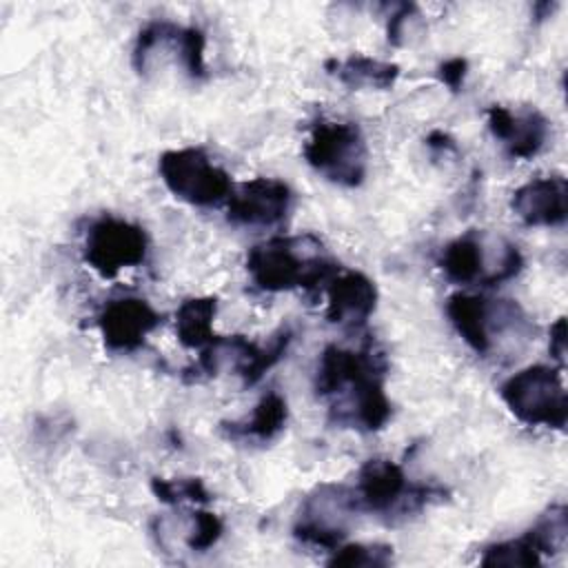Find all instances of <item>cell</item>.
I'll return each mask as SVG.
<instances>
[{"mask_svg":"<svg viewBox=\"0 0 568 568\" xmlns=\"http://www.w3.org/2000/svg\"><path fill=\"white\" fill-rule=\"evenodd\" d=\"M386 357L373 346L344 348L328 344L317 362L315 395L328 399V419L342 428L382 430L390 419L386 395Z\"/></svg>","mask_w":568,"mask_h":568,"instance_id":"cell-1","label":"cell"},{"mask_svg":"<svg viewBox=\"0 0 568 568\" xmlns=\"http://www.w3.org/2000/svg\"><path fill=\"white\" fill-rule=\"evenodd\" d=\"M244 266L253 284L266 293L311 291L324 282L328 284L339 268L324 242L313 233L280 235L255 244L246 253Z\"/></svg>","mask_w":568,"mask_h":568,"instance_id":"cell-2","label":"cell"},{"mask_svg":"<svg viewBox=\"0 0 568 568\" xmlns=\"http://www.w3.org/2000/svg\"><path fill=\"white\" fill-rule=\"evenodd\" d=\"M437 264L448 282L495 286L521 273L524 255L510 240L470 229L442 248Z\"/></svg>","mask_w":568,"mask_h":568,"instance_id":"cell-3","label":"cell"},{"mask_svg":"<svg viewBox=\"0 0 568 568\" xmlns=\"http://www.w3.org/2000/svg\"><path fill=\"white\" fill-rule=\"evenodd\" d=\"M353 493L359 513L386 517L388 521L406 519L446 495L439 486L410 484L404 468L386 457H371L359 466Z\"/></svg>","mask_w":568,"mask_h":568,"instance_id":"cell-4","label":"cell"},{"mask_svg":"<svg viewBox=\"0 0 568 568\" xmlns=\"http://www.w3.org/2000/svg\"><path fill=\"white\" fill-rule=\"evenodd\" d=\"M561 371V366L530 364L499 386V397L521 424L564 430L568 395Z\"/></svg>","mask_w":568,"mask_h":568,"instance_id":"cell-5","label":"cell"},{"mask_svg":"<svg viewBox=\"0 0 568 568\" xmlns=\"http://www.w3.org/2000/svg\"><path fill=\"white\" fill-rule=\"evenodd\" d=\"M302 155L315 173L333 184L355 189L366 180L368 146L355 122H315L304 142Z\"/></svg>","mask_w":568,"mask_h":568,"instance_id":"cell-6","label":"cell"},{"mask_svg":"<svg viewBox=\"0 0 568 568\" xmlns=\"http://www.w3.org/2000/svg\"><path fill=\"white\" fill-rule=\"evenodd\" d=\"M446 317L450 320L457 335L477 353L488 355L495 348V333L524 335L528 320L521 306L513 300H488L457 291L446 300Z\"/></svg>","mask_w":568,"mask_h":568,"instance_id":"cell-7","label":"cell"},{"mask_svg":"<svg viewBox=\"0 0 568 568\" xmlns=\"http://www.w3.org/2000/svg\"><path fill=\"white\" fill-rule=\"evenodd\" d=\"M158 171L164 186L191 206H217L233 191L231 175L200 146L164 151L158 160Z\"/></svg>","mask_w":568,"mask_h":568,"instance_id":"cell-8","label":"cell"},{"mask_svg":"<svg viewBox=\"0 0 568 568\" xmlns=\"http://www.w3.org/2000/svg\"><path fill=\"white\" fill-rule=\"evenodd\" d=\"M355 513H359V508L353 488L324 481L302 499L293 524V537L306 546L333 552L346 539Z\"/></svg>","mask_w":568,"mask_h":568,"instance_id":"cell-9","label":"cell"},{"mask_svg":"<svg viewBox=\"0 0 568 568\" xmlns=\"http://www.w3.org/2000/svg\"><path fill=\"white\" fill-rule=\"evenodd\" d=\"M149 253V237L135 222L102 215L98 217L82 244L84 262L104 280L118 277L124 268L140 266Z\"/></svg>","mask_w":568,"mask_h":568,"instance_id":"cell-10","label":"cell"},{"mask_svg":"<svg viewBox=\"0 0 568 568\" xmlns=\"http://www.w3.org/2000/svg\"><path fill=\"white\" fill-rule=\"evenodd\" d=\"M293 206V191L277 178H253L231 191L226 200V220L235 226H275L282 224Z\"/></svg>","mask_w":568,"mask_h":568,"instance_id":"cell-11","label":"cell"},{"mask_svg":"<svg viewBox=\"0 0 568 568\" xmlns=\"http://www.w3.org/2000/svg\"><path fill=\"white\" fill-rule=\"evenodd\" d=\"M162 315L144 297H118L102 306L98 326L102 342L111 353L138 351L146 335L155 331Z\"/></svg>","mask_w":568,"mask_h":568,"instance_id":"cell-12","label":"cell"},{"mask_svg":"<svg viewBox=\"0 0 568 568\" xmlns=\"http://www.w3.org/2000/svg\"><path fill=\"white\" fill-rule=\"evenodd\" d=\"M488 129L495 140H499L513 160L535 158L548 140V120L535 106L508 109L504 104H493L486 109Z\"/></svg>","mask_w":568,"mask_h":568,"instance_id":"cell-13","label":"cell"},{"mask_svg":"<svg viewBox=\"0 0 568 568\" xmlns=\"http://www.w3.org/2000/svg\"><path fill=\"white\" fill-rule=\"evenodd\" d=\"M568 184L564 175L535 178L510 197V209L526 226H561L568 217Z\"/></svg>","mask_w":568,"mask_h":568,"instance_id":"cell-14","label":"cell"},{"mask_svg":"<svg viewBox=\"0 0 568 568\" xmlns=\"http://www.w3.org/2000/svg\"><path fill=\"white\" fill-rule=\"evenodd\" d=\"M377 286L362 271L337 273L326 286V320L337 326H362L375 313Z\"/></svg>","mask_w":568,"mask_h":568,"instance_id":"cell-15","label":"cell"},{"mask_svg":"<svg viewBox=\"0 0 568 568\" xmlns=\"http://www.w3.org/2000/svg\"><path fill=\"white\" fill-rule=\"evenodd\" d=\"M288 422V404L284 395L277 390H271L260 397V402L253 406L251 415L240 422H222L220 430L226 439L233 442H271L277 437Z\"/></svg>","mask_w":568,"mask_h":568,"instance_id":"cell-16","label":"cell"},{"mask_svg":"<svg viewBox=\"0 0 568 568\" xmlns=\"http://www.w3.org/2000/svg\"><path fill=\"white\" fill-rule=\"evenodd\" d=\"M326 73L353 91L375 89L386 91L399 78V67L395 62L377 60L364 53H351L346 58H331L324 62Z\"/></svg>","mask_w":568,"mask_h":568,"instance_id":"cell-17","label":"cell"},{"mask_svg":"<svg viewBox=\"0 0 568 568\" xmlns=\"http://www.w3.org/2000/svg\"><path fill=\"white\" fill-rule=\"evenodd\" d=\"M544 557H550V550L532 524L526 532L515 539H504L484 548L479 564L484 568H537Z\"/></svg>","mask_w":568,"mask_h":568,"instance_id":"cell-18","label":"cell"},{"mask_svg":"<svg viewBox=\"0 0 568 568\" xmlns=\"http://www.w3.org/2000/svg\"><path fill=\"white\" fill-rule=\"evenodd\" d=\"M217 315L215 295H197L184 300L175 311V335L184 348H204L213 342V320Z\"/></svg>","mask_w":568,"mask_h":568,"instance_id":"cell-19","label":"cell"},{"mask_svg":"<svg viewBox=\"0 0 568 568\" xmlns=\"http://www.w3.org/2000/svg\"><path fill=\"white\" fill-rule=\"evenodd\" d=\"M291 342H293V328L282 326L280 331H275L271 335V339L266 344H257V351H255L251 364L240 373L242 386L244 388L255 386L286 355Z\"/></svg>","mask_w":568,"mask_h":568,"instance_id":"cell-20","label":"cell"},{"mask_svg":"<svg viewBox=\"0 0 568 568\" xmlns=\"http://www.w3.org/2000/svg\"><path fill=\"white\" fill-rule=\"evenodd\" d=\"M326 564L331 568H386L393 564V546L379 541L337 546Z\"/></svg>","mask_w":568,"mask_h":568,"instance_id":"cell-21","label":"cell"},{"mask_svg":"<svg viewBox=\"0 0 568 568\" xmlns=\"http://www.w3.org/2000/svg\"><path fill=\"white\" fill-rule=\"evenodd\" d=\"M151 493L169 506H178L182 501L191 504H209L211 493L202 477H153L151 479Z\"/></svg>","mask_w":568,"mask_h":568,"instance_id":"cell-22","label":"cell"},{"mask_svg":"<svg viewBox=\"0 0 568 568\" xmlns=\"http://www.w3.org/2000/svg\"><path fill=\"white\" fill-rule=\"evenodd\" d=\"M191 524L193 526L186 535V546L193 552H204V550L213 548L224 532V521L211 510L191 513Z\"/></svg>","mask_w":568,"mask_h":568,"instance_id":"cell-23","label":"cell"},{"mask_svg":"<svg viewBox=\"0 0 568 568\" xmlns=\"http://www.w3.org/2000/svg\"><path fill=\"white\" fill-rule=\"evenodd\" d=\"M204 47H206V36H204V31L200 27H184L182 29L180 64L186 71V75L193 78V80L206 78Z\"/></svg>","mask_w":568,"mask_h":568,"instance_id":"cell-24","label":"cell"},{"mask_svg":"<svg viewBox=\"0 0 568 568\" xmlns=\"http://www.w3.org/2000/svg\"><path fill=\"white\" fill-rule=\"evenodd\" d=\"M419 16L417 4L413 2H399L395 4L393 13L388 16V24H386V38L393 47H399L404 42L406 36V27Z\"/></svg>","mask_w":568,"mask_h":568,"instance_id":"cell-25","label":"cell"},{"mask_svg":"<svg viewBox=\"0 0 568 568\" xmlns=\"http://www.w3.org/2000/svg\"><path fill=\"white\" fill-rule=\"evenodd\" d=\"M466 73H468V60L462 58V55H455V58L444 60V62L439 64V69H437L439 80H442L453 93L462 91L464 80H466Z\"/></svg>","mask_w":568,"mask_h":568,"instance_id":"cell-26","label":"cell"},{"mask_svg":"<svg viewBox=\"0 0 568 568\" xmlns=\"http://www.w3.org/2000/svg\"><path fill=\"white\" fill-rule=\"evenodd\" d=\"M550 355L564 366V355H566V317H557L555 324L550 326Z\"/></svg>","mask_w":568,"mask_h":568,"instance_id":"cell-27","label":"cell"},{"mask_svg":"<svg viewBox=\"0 0 568 568\" xmlns=\"http://www.w3.org/2000/svg\"><path fill=\"white\" fill-rule=\"evenodd\" d=\"M426 146H428L433 153H444V155L457 151L455 140H453L446 131H439V129H435V131H430V133L426 135Z\"/></svg>","mask_w":568,"mask_h":568,"instance_id":"cell-28","label":"cell"},{"mask_svg":"<svg viewBox=\"0 0 568 568\" xmlns=\"http://www.w3.org/2000/svg\"><path fill=\"white\" fill-rule=\"evenodd\" d=\"M555 7H557V2H537V4H532L535 20H537V22H541V20L550 18V13L555 11Z\"/></svg>","mask_w":568,"mask_h":568,"instance_id":"cell-29","label":"cell"}]
</instances>
